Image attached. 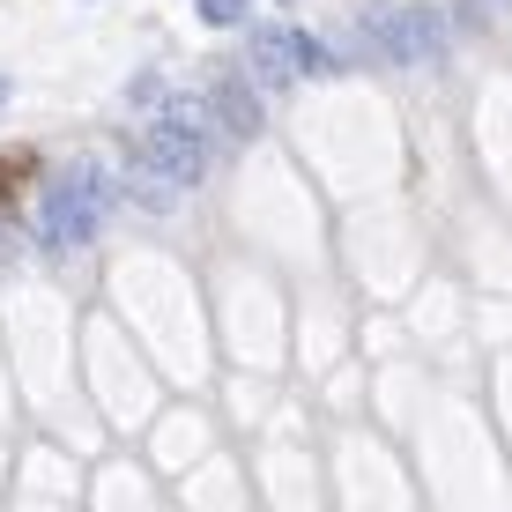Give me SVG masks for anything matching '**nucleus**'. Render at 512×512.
<instances>
[{
  "label": "nucleus",
  "instance_id": "7",
  "mask_svg": "<svg viewBox=\"0 0 512 512\" xmlns=\"http://www.w3.org/2000/svg\"><path fill=\"white\" fill-rule=\"evenodd\" d=\"M253 0H201V23H245Z\"/></svg>",
  "mask_w": 512,
  "mask_h": 512
},
{
  "label": "nucleus",
  "instance_id": "1",
  "mask_svg": "<svg viewBox=\"0 0 512 512\" xmlns=\"http://www.w3.org/2000/svg\"><path fill=\"white\" fill-rule=\"evenodd\" d=\"M216 149H223L216 112H208L201 97H171L164 119L134 141V171H149V179H164V186L186 193V186H201L208 171H216Z\"/></svg>",
  "mask_w": 512,
  "mask_h": 512
},
{
  "label": "nucleus",
  "instance_id": "9",
  "mask_svg": "<svg viewBox=\"0 0 512 512\" xmlns=\"http://www.w3.org/2000/svg\"><path fill=\"white\" fill-rule=\"evenodd\" d=\"M0 104H8V82H0Z\"/></svg>",
  "mask_w": 512,
  "mask_h": 512
},
{
  "label": "nucleus",
  "instance_id": "3",
  "mask_svg": "<svg viewBox=\"0 0 512 512\" xmlns=\"http://www.w3.org/2000/svg\"><path fill=\"white\" fill-rule=\"evenodd\" d=\"M364 38L379 60H431L446 45V15L438 8H394V15H364Z\"/></svg>",
  "mask_w": 512,
  "mask_h": 512
},
{
  "label": "nucleus",
  "instance_id": "8",
  "mask_svg": "<svg viewBox=\"0 0 512 512\" xmlns=\"http://www.w3.org/2000/svg\"><path fill=\"white\" fill-rule=\"evenodd\" d=\"M127 104H164V82H156V75H134V82H127Z\"/></svg>",
  "mask_w": 512,
  "mask_h": 512
},
{
  "label": "nucleus",
  "instance_id": "6",
  "mask_svg": "<svg viewBox=\"0 0 512 512\" xmlns=\"http://www.w3.org/2000/svg\"><path fill=\"white\" fill-rule=\"evenodd\" d=\"M134 201L164 216V208H179V186H164V179H149V171H134Z\"/></svg>",
  "mask_w": 512,
  "mask_h": 512
},
{
  "label": "nucleus",
  "instance_id": "2",
  "mask_svg": "<svg viewBox=\"0 0 512 512\" xmlns=\"http://www.w3.org/2000/svg\"><path fill=\"white\" fill-rule=\"evenodd\" d=\"M104 201H112L104 171H97V164H75V171H67V179L38 201V245H45V253H75V245H90L97 223H104Z\"/></svg>",
  "mask_w": 512,
  "mask_h": 512
},
{
  "label": "nucleus",
  "instance_id": "5",
  "mask_svg": "<svg viewBox=\"0 0 512 512\" xmlns=\"http://www.w3.org/2000/svg\"><path fill=\"white\" fill-rule=\"evenodd\" d=\"M297 75H305V82H312V75H334V52L312 38V30H297Z\"/></svg>",
  "mask_w": 512,
  "mask_h": 512
},
{
  "label": "nucleus",
  "instance_id": "4",
  "mask_svg": "<svg viewBox=\"0 0 512 512\" xmlns=\"http://www.w3.org/2000/svg\"><path fill=\"white\" fill-rule=\"evenodd\" d=\"M245 67H253L260 90H290V82H305V75H297V30L290 23H268L253 38V60H245Z\"/></svg>",
  "mask_w": 512,
  "mask_h": 512
}]
</instances>
